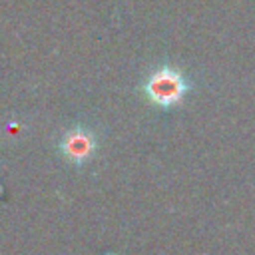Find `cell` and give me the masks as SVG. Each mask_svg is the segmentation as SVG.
Instances as JSON below:
<instances>
[{"mask_svg":"<svg viewBox=\"0 0 255 255\" xmlns=\"http://www.w3.org/2000/svg\"><path fill=\"white\" fill-rule=\"evenodd\" d=\"M92 147H94V139L88 131H82V129H76V131H70L64 139V151L68 157L76 159V161H82L84 157H88L92 153Z\"/></svg>","mask_w":255,"mask_h":255,"instance_id":"cell-2","label":"cell"},{"mask_svg":"<svg viewBox=\"0 0 255 255\" xmlns=\"http://www.w3.org/2000/svg\"><path fill=\"white\" fill-rule=\"evenodd\" d=\"M145 90L149 94V100H153L155 104L171 106V104H177L181 100V96L187 90V84H185V80L175 70L163 68V70L155 72L149 78Z\"/></svg>","mask_w":255,"mask_h":255,"instance_id":"cell-1","label":"cell"}]
</instances>
